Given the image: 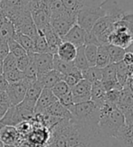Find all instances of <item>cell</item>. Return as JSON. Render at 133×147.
Returning a JSON list of instances; mask_svg holds the SVG:
<instances>
[{"instance_id": "obj_41", "label": "cell", "mask_w": 133, "mask_h": 147, "mask_svg": "<svg viewBox=\"0 0 133 147\" xmlns=\"http://www.w3.org/2000/svg\"><path fill=\"white\" fill-rule=\"evenodd\" d=\"M58 101L60 102V103L63 107H66L67 109H68L70 107H72L74 104L73 103V95H72L71 91H70L69 93H67L66 95H64L63 97H62L61 98H59Z\"/></svg>"}, {"instance_id": "obj_50", "label": "cell", "mask_w": 133, "mask_h": 147, "mask_svg": "<svg viewBox=\"0 0 133 147\" xmlns=\"http://www.w3.org/2000/svg\"><path fill=\"white\" fill-rule=\"evenodd\" d=\"M0 147H5V144L2 143V141L1 140H0Z\"/></svg>"}, {"instance_id": "obj_10", "label": "cell", "mask_w": 133, "mask_h": 147, "mask_svg": "<svg viewBox=\"0 0 133 147\" xmlns=\"http://www.w3.org/2000/svg\"><path fill=\"white\" fill-rule=\"evenodd\" d=\"M91 89L92 83L82 79L77 84L71 88V93L74 104L82 103L88 100H91Z\"/></svg>"}, {"instance_id": "obj_35", "label": "cell", "mask_w": 133, "mask_h": 147, "mask_svg": "<svg viewBox=\"0 0 133 147\" xmlns=\"http://www.w3.org/2000/svg\"><path fill=\"white\" fill-rule=\"evenodd\" d=\"M51 90H52L54 95L56 97V98L59 99L71 91V88H70L63 80H61L58 83H56V84L51 88Z\"/></svg>"}, {"instance_id": "obj_48", "label": "cell", "mask_w": 133, "mask_h": 147, "mask_svg": "<svg viewBox=\"0 0 133 147\" xmlns=\"http://www.w3.org/2000/svg\"><path fill=\"white\" fill-rule=\"evenodd\" d=\"M4 74V65H3V60H0V75Z\"/></svg>"}, {"instance_id": "obj_43", "label": "cell", "mask_w": 133, "mask_h": 147, "mask_svg": "<svg viewBox=\"0 0 133 147\" xmlns=\"http://www.w3.org/2000/svg\"><path fill=\"white\" fill-rule=\"evenodd\" d=\"M122 61L125 63V64L128 65V66L133 65V53H130V52H127Z\"/></svg>"}, {"instance_id": "obj_19", "label": "cell", "mask_w": 133, "mask_h": 147, "mask_svg": "<svg viewBox=\"0 0 133 147\" xmlns=\"http://www.w3.org/2000/svg\"><path fill=\"white\" fill-rule=\"evenodd\" d=\"M43 116L52 117L59 119H64V118H72L71 113L66 107H63L60 102L57 100L53 105H51L47 109L43 112Z\"/></svg>"}, {"instance_id": "obj_22", "label": "cell", "mask_w": 133, "mask_h": 147, "mask_svg": "<svg viewBox=\"0 0 133 147\" xmlns=\"http://www.w3.org/2000/svg\"><path fill=\"white\" fill-rule=\"evenodd\" d=\"M106 89L102 85L101 81H96L92 83V89H91V100L95 102L99 107L105 103V96H106Z\"/></svg>"}, {"instance_id": "obj_36", "label": "cell", "mask_w": 133, "mask_h": 147, "mask_svg": "<svg viewBox=\"0 0 133 147\" xmlns=\"http://www.w3.org/2000/svg\"><path fill=\"white\" fill-rule=\"evenodd\" d=\"M7 43H8L9 53L14 55L16 58H20V57L27 55L26 51H25L16 40L12 39V40L8 41Z\"/></svg>"}, {"instance_id": "obj_51", "label": "cell", "mask_w": 133, "mask_h": 147, "mask_svg": "<svg viewBox=\"0 0 133 147\" xmlns=\"http://www.w3.org/2000/svg\"><path fill=\"white\" fill-rule=\"evenodd\" d=\"M3 126H4V125H2L1 123H0V130L2 129V127H3Z\"/></svg>"}, {"instance_id": "obj_7", "label": "cell", "mask_w": 133, "mask_h": 147, "mask_svg": "<svg viewBox=\"0 0 133 147\" xmlns=\"http://www.w3.org/2000/svg\"><path fill=\"white\" fill-rule=\"evenodd\" d=\"M133 42V37L123 26L114 24V29L109 36V44L123 49L129 48Z\"/></svg>"}, {"instance_id": "obj_14", "label": "cell", "mask_w": 133, "mask_h": 147, "mask_svg": "<svg viewBox=\"0 0 133 147\" xmlns=\"http://www.w3.org/2000/svg\"><path fill=\"white\" fill-rule=\"evenodd\" d=\"M85 37H86V32L80 25L75 24L67 32V34L62 37V40L64 42H71L76 47H80L85 45Z\"/></svg>"}, {"instance_id": "obj_49", "label": "cell", "mask_w": 133, "mask_h": 147, "mask_svg": "<svg viewBox=\"0 0 133 147\" xmlns=\"http://www.w3.org/2000/svg\"><path fill=\"white\" fill-rule=\"evenodd\" d=\"M5 147H19L17 145H5Z\"/></svg>"}, {"instance_id": "obj_4", "label": "cell", "mask_w": 133, "mask_h": 147, "mask_svg": "<svg viewBox=\"0 0 133 147\" xmlns=\"http://www.w3.org/2000/svg\"><path fill=\"white\" fill-rule=\"evenodd\" d=\"M51 26L62 39L76 24V14L65 9L59 14L51 16Z\"/></svg>"}, {"instance_id": "obj_37", "label": "cell", "mask_w": 133, "mask_h": 147, "mask_svg": "<svg viewBox=\"0 0 133 147\" xmlns=\"http://www.w3.org/2000/svg\"><path fill=\"white\" fill-rule=\"evenodd\" d=\"M4 76L6 79V80L8 81V83H16V82H19L24 79V74L23 71H19V69H14L12 71L4 72Z\"/></svg>"}, {"instance_id": "obj_40", "label": "cell", "mask_w": 133, "mask_h": 147, "mask_svg": "<svg viewBox=\"0 0 133 147\" xmlns=\"http://www.w3.org/2000/svg\"><path fill=\"white\" fill-rule=\"evenodd\" d=\"M30 63V57L29 55H25L23 57H20V58H17L16 61V68L21 71H24L25 69L27 68V66L29 65Z\"/></svg>"}, {"instance_id": "obj_20", "label": "cell", "mask_w": 133, "mask_h": 147, "mask_svg": "<svg viewBox=\"0 0 133 147\" xmlns=\"http://www.w3.org/2000/svg\"><path fill=\"white\" fill-rule=\"evenodd\" d=\"M62 79H63V75L58 71H54V69H52V71L37 77V80L41 83L43 88H52L56 83L62 80Z\"/></svg>"}, {"instance_id": "obj_31", "label": "cell", "mask_w": 133, "mask_h": 147, "mask_svg": "<svg viewBox=\"0 0 133 147\" xmlns=\"http://www.w3.org/2000/svg\"><path fill=\"white\" fill-rule=\"evenodd\" d=\"M81 80H82L81 71H80V69H78L75 67L73 69V71L63 76V79H62V80L64 81L70 88H73V86H75Z\"/></svg>"}, {"instance_id": "obj_39", "label": "cell", "mask_w": 133, "mask_h": 147, "mask_svg": "<svg viewBox=\"0 0 133 147\" xmlns=\"http://www.w3.org/2000/svg\"><path fill=\"white\" fill-rule=\"evenodd\" d=\"M16 61H17V58H16L14 55L9 53L8 55L3 60L4 72H6V71H12V69H16Z\"/></svg>"}, {"instance_id": "obj_47", "label": "cell", "mask_w": 133, "mask_h": 147, "mask_svg": "<svg viewBox=\"0 0 133 147\" xmlns=\"http://www.w3.org/2000/svg\"><path fill=\"white\" fill-rule=\"evenodd\" d=\"M6 16H5V15L4 14V13H2V12H0V26H1V24H2V22L5 20V18Z\"/></svg>"}, {"instance_id": "obj_27", "label": "cell", "mask_w": 133, "mask_h": 147, "mask_svg": "<svg viewBox=\"0 0 133 147\" xmlns=\"http://www.w3.org/2000/svg\"><path fill=\"white\" fill-rule=\"evenodd\" d=\"M111 64L110 55L108 52L106 45H100L98 46L97 51V57H96V67L102 69L106 66Z\"/></svg>"}, {"instance_id": "obj_29", "label": "cell", "mask_w": 133, "mask_h": 147, "mask_svg": "<svg viewBox=\"0 0 133 147\" xmlns=\"http://www.w3.org/2000/svg\"><path fill=\"white\" fill-rule=\"evenodd\" d=\"M28 5V0H1L0 2V12L5 13L6 11L20 8Z\"/></svg>"}, {"instance_id": "obj_13", "label": "cell", "mask_w": 133, "mask_h": 147, "mask_svg": "<svg viewBox=\"0 0 133 147\" xmlns=\"http://www.w3.org/2000/svg\"><path fill=\"white\" fill-rule=\"evenodd\" d=\"M57 99L56 97L54 95V93L51 90V88H43V90L38 98L36 104L34 109L35 115H43V112L45 111L47 108L53 105L54 102H56Z\"/></svg>"}, {"instance_id": "obj_25", "label": "cell", "mask_w": 133, "mask_h": 147, "mask_svg": "<svg viewBox=\"0 0 133 147\" xmlns=\"http://www.w3.org/2000/svg\"><path fill=\"white\" fill-rule=\"evenodd\" d=\"M106 47L108 52H109L111 63L116 64V63H119L123 61V58L127 53V51L125 49L112 45V44H108V45H106Z\"/></svg>"}, {"instance_id": "obj_44", "label": "cell", "mask_w": 133, "mask_h": 147, "mask_svg": "<svg viewBox=\"0 0 133 147\" xmlns=\"http://www.w3.org/2000/svg\"><path fill=\"white\" fill-rule=\"evenodd\" d=\"M8 85H9V83H8L7 80H6V79L5 78L4 74L0 75V90L5 91L6 89H7V88H8Z\"/></svg>"}, {"instance_id": "obj_32", "label": "cell", "mask_w": 133, "mask_h": 147, "mask_svg": "<svg viewBox=\"0 0 133 147\" xmlns=\"http://www.w3.org/2000/svg\"><path fill=\"white\" fill-rule=\"evenodd\" d=\"M35 53H50L47 42L43 34L41 31H38L37 37L35 40Z\"/></svg>"}, {"instance_id": "obj_45", "label": "cell", "mask_w": 133, "mask_h": 147, "mask_svg": "<svg viewBox=\"0 0 133 147\" xmlns=\"http://www.w3.org/2000/svg\"><path fill=\"white\" fill-rule=\"evenodd\" d=\"M10 105V102L8 99V96L5 91L0 90V105ZM11 106V105H10Z\"/></svg>"}, {"instance_id": "obj_8", "label": "cell", "mask_w": 133, "mask_h": 147, "mask_svg": "<svg viewBox=\"0 0 133 147\" xmlns=\"http://www.w3.org/2000/svg\"><path fill=\"white\" fill-rule=\"evenodd\" d=\"M43 88V86L41 85V83L38 80L34 82L33 84L27 88L26 93H25L24 98L23 99V101L21 103H19L17 106L21 107L26 110L34 112L36 101H37L38 98H39Z\"/></svg>"}, {"instance_id": "obj_30", "label": "cell", "mask_w": 133, "mask_h": 147, "mask_svg": "<svg viewBox=\"0 0 133 147\" xmlns=\"http://www.w3.org/2000/svg\"><path fill=\"white\" fill-rule=\"evenodd\" d=\"M75 68H77L80 71H84L89 68V63L87 61L86 56L84 53V45L77 47V53H76L75 58L73 61Z\"/></svg>"}, {"instance_id": "obj_21", "label": "cell", "mask_w": 133, "mask_h": 147, "mask_svg": "<svg viewBox=\"0 0 133 147\" xmlns=\"http://www.w3.org/2000/svg\"><path fill=\"white\" fill-rule=\"evenodd\" d=\"M116 139L119 147H133V124L125 125Z\"/></svg>"}, {"instance_id": "obj_46", "label": "cell", "mask_w": 133, "mask_h": 147, "mask_svg": "<svg viewBox=\"0 0 133 147\" xmlns=\"http://www.w3.org/2000/svg\"><path fill=\"white\" fill-rule=\"evenodd\" d=\"M10 107H11L10 105H6V104H5V105H0V120H1L4 117V116L5 115V113L7 112L8 108Z\"/></svg>"}, {"instance_id": "obj_17", "label": "cell", "mask_w": 133, "mask_h": 147, "mask_svg": "<svg viewBox=\"0 0 133 147\" xmlns=\"http://www.w3.org/2000/svg\"><path fill=\"white\" fill-rule=\"evenodd\" d=\"M76 53H77V47L71 42L62 41L57 49L56 55L63 61H73Z\"/></svg>"}, {"instance_id": "obj_6", "label": "cell", "mask_w": 133, "mask_h": 147, "mask_svg": "<svg viewBox=\"0 0 133 147\" xmlns=\"http://www.w3.org/2000/svg\"><path fill=\"white\" fill-rule=\"evenodd\" d=\"M114 29V24L107 16L100 18L90 31L96 36L100 45L109 44V36Z\"/></svg>"}, {"instance_id": "obj_38", "label": "cell", "mask_w": 133, "mask_h": 147, "mask_svg": "<svg viewBox=\"0 0 133 147\" xmlns=\"http://www.w3.org/2000/svg\"><path fill=\"white\" fill-rule=\"evenodd\" d=\"M121 89L113 88V89H111V90H108L106 92V96H105L106 103L117 106L119 99V96H120V90H121Z\"/></svg>"}, {"instance_id": "obj_42", "label": "cell", "mask_w": 133, "mask_h": 147, "mask_svg": "<svg viewBox=\"0 0 133 147\" xmlns=\"http://www.w3.org/2000/svg\"><path fill=\"white\" fill-rule=\"evenodd\" d=\"M9 53L8 43L5 41L0 40V60H4Z\"/></svg>"}, {"instance_id": "obj_34", "label": "cell", "mask_w": 133, "mask_h": 147, "mask_svg": "<svg viewBox=\"0 0 133 147\" xmlns=\"http://www.w3.org/2000/svg\"><path fill=\"white\" fill-rule=\"evenodd\" d=\"M114 24H118L120 26H123L128 30L129 33L133 37V12H125L120 21L117 22Z\"/></svg>"}, {"instance_id": "obj_11", "label": "cell", "mask_w": 133, "mask_h": 147, "mask_svg": "<svg viewBox=\"0 0 133 147\" xmlns=\"http://www.w3.org/2000/svg\"><path fill=\"white\" fill-rule=\"evenodd\" d=\"M101 83L104 86L106 91L111 90L113 88L121 89L122 87L119 84L117 80V73H116V64H109L108 66L101 69Z\"/></svg>"}, {"instance_id": "obj_9", "label": "cell", "mask_w": 133, "mask_h": 147, "mask_svg": "<svg viewBox=\"0 0 133 147\" xmlns=\"http://www.w3.org/2000/svg\"><path fill=\"white\" fill-rule=\"evenodd\" d=\"M37 69V77L53 69L54 54L51 53H29L28 54Z\"/></svg>"}, {"instance_id": "obj_5", "label": "cell", "mask_w": 133, "mask_h": 147, "mask_svg": "<svg viewBox=\"0 0 133 147\" xmlns=\"http://www.w3.org/2000/svg\"><path fill=\"white\" fill-rule=\"evenodd\" d=\"M35 81L36 80H32L24 78L23 80L19 82L9 83L8 88L5 90V92L8 96L10 105L16 106L19 103H21L23 99L24 98L27 88Z\"/></svg>"}, {"instance_id": "obj_26", "label": "cell", "mask_w": 133, "mask_h": 147, "mask_svg": "<svg viewBox=\"0 0 133 147\" xmlns=\"http://www.w3.org/2000/svg\"><path fill=\"white\" fill-rule=\"evenodd\" d=\"M14 40H16L25 51H26L27 54L35 53V41L32 39L31 37L25 34H20V33H16Z\"/></svg>"}, {"instance_id": "obj_23", "label": "cell", "mask_w": 133, "mask_h": 147, "mask_svg": "<svg viewBox=\"0 0 133 147\" xmlns=\"http://www.w3.org/2000/svg\"><path fill=\"white\" fill-rule=\"evenodd\" d=\"M16 35V29L14 24L9 20L7 17L5 18L0 26V40L8 42L14 39Z\"/></svg>"}, {"instance_id": "obj_52", "label": "cell", "mask_w": 133, "mask_h": 147, "mask_svg": "<svg viewBox=\"0 0 133 147\" xmlns=\"http://www.w3.org/2000/svg\"><path fill=\"white\" fill-rule=\"evenodd\" d=\"M0 2H1V0H0Z\"/></svg>"}, {"instance_id": "obj_28", "label": "cell", "mask_w": 133, "mask_h": 147, "mask_svg": "<svg viewBox=\"0 0 133 147\" xmlns=\"http://www.w3.org/2000/svg\"><path fill=\"white\" fill-rule=\"evenodd\" d=\"M81 74H82V79L88 80L91 83L101 80V76H102L101 69L96 66L89 67L86 69H84V71H81Z\"/></svg>"}, {"instance_id": "obj_2", "label": "cell", "mask_w": 133, "mask_h": 147, "mask_svg": "<svg viewBox=\"0 0 133 147\" xmlns=\"http://www.w3.org/2000/svg\"><path fill=\"white\" fill-rule=\"evenodd\" d=\"M72 119L76 123L97 128L100 116V107L92 100L73 104L68 108Z\"/></svg>"}, {"instance_id": "obj_18", "label": "cell", "mask_w": 133, "mask_h": 147, "mask_svg": "<svg viewBox=\"0 0 133 147\" xmlns=\"http://www.w3.org/2000/svg\"><path fill=\"white\" fill-rule=\"evenodd\" d=\"M38 31H39V30H38ZM41 32L43 34L44 37H45V40L47 42L48 47H49V53L51 54H56L57 49H58L59 45L62 42V38L53 30V28H52L51 25L49 27L45 28V29L41 31Z\"/></svg>"}, {"instance_id": "obj_3", "label": "cell", "mask_w": 133, "mask_h": 147, "mask_svg": "<svg viewBox=\"0 0 133 147\" xmlns=\"http://www.w3.org/2000/svg\"><path fill=\"white\" fill-rule=\"evenodd\" d=\"M103 16H105V13L100 5L88 6L76 13V24L88 33L92 29L94 24Z\"/></svg>"}, {"instance_id": "obj_33", "label": "cell", "mask_w": 133, "mask_h": 147, "mask_svg": "<svg viewBox=\"0 0 133 147\" xmlns=\"http://www.w3.org/2000/svg\"><path fill=\"white\" fill-rule=\"evenodd\" d=\"M97 51L98 46L95 45V44H85L84 45V53L90 67L96 65Z\"/></svg>"}, {"instance_id": "obj_12", "label": "cell", "mask_w": 133, "mask_h": 147, "mask_svg": "<svg viewBox=\"0 0 133 147\" xmlns=\"http://www.w3.org/2000/svg\"><path fill=\"white\" fill-rule=\"evenodd\" d=\"M100 6L105 13V16L109 18L113 24L120 21L125 13L117 0H105Z\"/></svg>"}, {"instance_id": "obj_24", "label": "cell", "mask_w": 133, "mask_h": 147, "mask_svg": "<svg viewBox=\"0 0 133 147\" xmlns=\"http://www.w3.org/2000/svg\"><path fill=\"white\" fill-rule=\"evenodd\" d=\"M74 68V65L73 61H63L61 58H59L56 54H54V61H53V69L60 72L63 76L70 73L73 69Z\"/></svg>"}, {"instance_id": "obj_16", "label": "cell", "mask_w": 133, "mask_h": 147, "mask_svg": "<svg viewBox=\"0 0 133 147\" xmlns=\"http://www.w3.org/2000/svg\"><path fill=\"white\" fill-rule=\"evenodd\" d=\"M0 140L5 145H16L19 141V132L16 126L4 125L0 130Z\"/></svg>"}, {"instance_id": "obj_1", "label": "cell", "mask_w": 133, "mask_h": 147, "mask_svg": "<svg viewBox=\"0 0 133 147\" xmlns=\"http://www.w3.org/2000/svg\"><path fill=\"white\" fill-rule=\"evenodd\" d=\"M124 125V116L117 106L105 102L100 107V116L97 127L100 136L106 138H116Z\"/></svg>"}, {"instance_id": "obj_15", "label": "cell", "mask_w": 133, "mask_h": 147, "mask_svg": "<svg viewBox=\"0 0 133 147\" xmlns=\"http://www.w3.org/2000/svg\"><path fill=\"white\" fill-rule=\"evenodd\" d=\"M104 1L105 0H62L65 9L75 14L81 8L88 6H98Z\"/></svg>"}]
</instances>
